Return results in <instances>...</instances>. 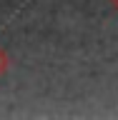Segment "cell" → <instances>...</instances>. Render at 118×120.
Segmentation results:
<instances>
[{
  "mask_svg": "<svg viewBox=\"0 0 118 120\" xmlns=\"http://www.w3.org/2000/svg\"><path fill=\"white\" fill-rule=\"evenodd\" d=\"M8 65H10V58H8V52L3 50V48H0V75H3V73L8 70Z\"/></svg>",
  "mask_w": 118,
  "mask_h": 120,
  "instance_id": "6da1fadb",
  "label": "cell"
},
{
  "mask_svg": "<svg viewBox=\"0 0 118 120\" xmlns=\"http://www.w3.org/2000/svg\"><path fill=\"white\" fill-rule=\"evenodd\" d=\"M113 5H116V8H118V0H113Z\"/></svg>",
  "mask_w": 118,
  "mask_h": 120,
  "instance_id": "7a4b0ae2",
  "label": "cell"
}]
</instances>
